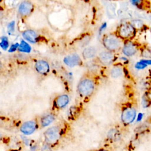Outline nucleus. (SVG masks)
<instances>
[{
  "mask_svg": "<svg viewBox=\"0 0 151 151\" xmlns=\"http://www.w3.org/2000/svg\"><path fill=\"white\" fill-rule=\"evenodd\" d=\"M90 151H110L109 149H104V148H101V149H94V150H92Z\"/></svg>",
  "mask_w": 151,
  "mask_h": 151,
  "instance_id": "27",
  "label": "nucleus"
},
{
  "mask_svg": "<svg viewBox=\"0 0 151 151\" xmlns=\"http://www.w3.org/2000/svg\"><path fill=\"white\" fill-rule=\"evenodd\" d=\"M124 71L122 65H114L110 71L111 77L113 78H117L122 77L124 75Z\"/></svg>",
  "mask_w": 151,
  "mask_h": 151,
  "instance_id": "12",
  "label": "nucleus"
},
{
  "mask_svg": "<svg viewBox=\"0 0 151 151\" xmlns=\"http://www.w3.org/2000/svg\"><path fill=\"white\" fill-rule=\"evenodd\" d=\"M55 118L54 116L52 114H47L44 116L41 120V124L42 127H47L50 125L54 120Z\"/></svg>",
  "mask_w": 151,
  "mask_h": 151,
  "instance_id": "17",
  "label": "nucleus"
},
{
  "mask_svg": "<svg viewBox=\"0 0 151 151\" xmlns=\"http://www.w3.org/2000/svg\"><path fill=\"white\" fill-rule=\"evenodd\" d=\"M147 66V65H146V64L143 63V62H142L141 61L137 62L136 64H135V67L139 70H142L143 69L145 68H146Z\"/></svg>",
  "mask_w": 151,
  "mask_h": 151,
  "instance_id": "24",
  "label": "nucleus"
},
{
  "mask_svg": "<svg viewBox=\"0 0 151 151\" xmlns=\"http://www.w3.org/2000/svg\"><path fill=\"white\" fill-rule=\"evenodd\" d=\"M97 54V50L94 47H88L84 49L82 55L86 60H89L94 58Z\"/></svg>",
  "mask_w": 151,
  "mask_h": 151,
  "instance_id": "13",
  "label": "nucleus"
},
{
  "mask_svg": "<svg viewBox=\"0 0 151 151\" xmlns=\"http://www.w3.org/2000/svg\"><path fill=\"white\" fill-rule=\"evenodd\" d=\"M61 136V131L58 126H52L48 128L44 133L45 143L51 147L58 143Z\"/></svg>",
  "mask_w": 151,
  "mask_h": 151,
  "instance_id": "4",
  "label": "nucleus"
},
{
  "mask_svg": "<svg viewBox=\"0 0 151 151\" xmlns=\"http://www.w3.org/2000/svg\"><path fill=\"white\" fill-rule=\"evenodd\" d=\"M120 134L119 133V130L116 128L110 129L108 132V137L110 140L117 139L120 137Z\"/></svg>",
  "mask_w": 151,
  "mask_h": 151,
  "instance_id": "19",
  "label": "nucleus"
},
{
  "mask_svg": "<svg viewBox=\"0 0 151 151\" xmlns=\"http://www.w3.org/2000/svg\"><path fill=\"white\" fill-rule=\"evenodd\" d=\"M69 102V97L66 94H63L57 97L55 100V104L58 108H63Z\"/></svg>",
  "mask_w": 151,
  "mask_h": 151,
  "instance_id": "15",
  "label": "nucleus"
},
{
  "mask_svg": "<svg viewBox=\"0 0 151 151\" xmlns=\"http://www.w3.org/2000/svg\"><path fill=\"white\" fill-rule=\"evenodd\" d=\"M140 47L137 42L133 41V40H130L124 42L121 51L124 56L130 57L136 54L137 52L140 50Z\"/></svg>",
  "mask_w": 151,
  "mask_h": 151,
  "instance_id": "6",
  "label": "nucleus"
},
{
  "mask_svg": "<svg viewBox=\"0 0 151 151\" xmlns=\"http://www.w3.org/2000/svg\"><path fill=\"white\" fill-rule=\"evenodd\" d=\"M14 30H15V21H12L11 22H9V24L8 25L7 31L9 35H11L14 33Z\"/></svg>",
  "mask_w": 151,
  "mask_h": 151,
  "instance_id": "23",
  "label": "nucleus"
},
{
  "mask_svg": "<svg viewBox=\"0 0 151 151\" xmlns=\"http://www.w3.org/2000/svg\"><path fill=\"white\" fill-rule=\"evenodd\" d=\"M140 55L146 60H151V47L147 45L141 46L140 48Z\"/></svg>",
  "mask_w": 151,
  "mask_h": 151,
  "instance_id": "16",
  "label": "nucleus"
},
{
  "mask_svg": "<svg viewBox=\"0 0 151 151\" xmlns=\"http://www.w3.org/2000/svg\"><path fill=\"white\" fill-rule=\"evenodd\" d=\"M0 67H1V63H0Z\"/></svg>",
  "mask_w": 151,
  "mask_h": 151,
  "instance_id": "30",
  "label": "nucleus"
},
{
  "mask_svg": "<svg viewBox=\"0 0 151 151\" xmlns=\"http://www.w3.org/2000/svg\"><path fill=\"white\" fill-rule=\"evenodd\" d=\"M136 115L137 109L135 106L132 103L126 104L122 109L121 121L124 125L128 126L134 122Z\"/></svg>",
  "mask_w": 151,
  "mask_h": 151,
  "instance_id": "3",
  "label": "nucleus"
},
{
  "mask_svg": "<svg viewBox=\"0 0 151 151\" xmlns=\"http://www.w3.org/2000/svg\"><path fill=\"white\" fill-rule=\"evenodd\" d=\"M114 32L124 42L133 40L136 37L137 31L130 22H123L120 23L116 28Z\"/></svg>",
  "mask_w": 151,
  "mask_h": 151,
  "instance_id": "2",
  "label": "nucleus"
},
{
  "mask_svg": "<svg viewBox=\"0 0 151 151\" xmlns=\"http://www.w3.org/2000/svg\"><path fill=\"white\" fill-rule=\"evenodd\" d=\"M99 62L104 66L112 65L117 59L116 53L107 50L101 51L98 55Z\"/></svg>",
  "mask_w": 151,
  "mask_h": 151,
  "instance_id": "7",
  "label": "nucleus"
},
{
  "mask_svg": "<svg viewBox=\"0 0 151 151\" xmlns=\"http://www.w3.org/2000/svg\"><path fill=\"white\" fill-rule=\"evenodd\" d=\"M151 94L148 92H146L143 94L142 98V105L144 107H147L151 104Z\"/></svg>",
  "mask_w": 151,
  "mask_h": 151,
  "instance_id": "18",
  "label": "nucleus"
},
{
  "mask_svg": "<svg viewBox=\"0 0 151 151\" xmlns=\"http://www.w3.org/2000/svg\"><path fill=\"white\" fill-rule=\"evenodd\" d=\"M33 9L32 3L29 1H23L21 3L18 8L19 14L22 16H27L31 12Z\"/></svg>",
  "mask_w": 151,
  "mask_h": 151,
  "instance_id": "10",
  "label": "nucleus"
},
{
  "mask_svg": "<svg viewBox=\"0 0 151 151\" xmlns=\"http://www.w3.org/2000/svg\"><path fill=\"white\" fill-rule=\"evenodd\" d=\"M18 50L21 52H29L31 50V48L29 46V45L25 41L22 40L21 41V44L19 45Z\"/></svg>",
  "mask_w": 151,
  "mask_h": 151,
  "instance_id": "20",
  "label": "nucleus"
},
{
  "mask_svg": "<svg viewBox=\"0 0 151 151\" xmlns=\"http://www.w3.org/2000/svg\"><path fill=\"white\" fill-rule=\"evenodd\" d=\"M96 84L94 81L90 78H84L78 83L77 89L78 93L83 97H89L93 94L95 90Z\"/></svg>",
  "mask_w": 151,
  "mask_h": 151,
  "instance_id": "5",
  "label": "nucleus"
},
{
  "mask_svg": "<svg viewBox=\"0 0 151 151\" xmlns=\"http://www.w3.org/2000/svg\"><path fill=\"white\" fill-rule=\"evenodd\" d=\"M102 44L106 50L114 53L122 50L124 41L114 32H109L103 35Z\"/></svg>",
  "mask_w": 151,
  "mask_h": 151,
  "instance_id": "1",
  "label": "nucleus"
},
{
  "mask_svg": "<svg viewBox=\"0 0 151 151\" xmlns=\"http://www.w3.org/2000/svg\"><path fill=\"white\" fill-rule=\"evenodd\" d=\"M106 27V24L104 23L102 25V26L101 27V28H100V31H102L103 29H104V28Z\"/></svg>",
  "mask_w": 151,
  "mask_h": 151,
  "instance_id": "28",
  "label": "nucleus"
},
{
  "mask_svg": "<svg viewBox=\"0 0 151 151\" xmlns=\"http://www.w3.org/2000/svg\"><path fill=\"white\" fill-rule=\"evenodd\" d=\"M23 37L31 43H35L38 39L37 34L32 30H26L22 34Z\"/></svg>",
  "mask_w": 151,
  "mask_h": 151,
  "instance_id": "14",
  "label": "nucleus"
},
{
  "mask_svg": "<svg viewBox=\"0 0 151 151\" xmlns=\"http://www.w3.org/2000/svg\"><path fill=\"white\" fill-rule=\"evenodd\" d=\"M19 45L18 43H15V44H12V45L11 46V47L9 48L8 51L10 52L15 51L17 50V49L18 48Z\"/></svg>",
  "mask_w": 151,
  "mask_h": 151,
  "instance_id": "25",
  "label": "nucleus"
},
{
  "mask_svg": "<svg viewBox=\"0 0 151 151\" xmlns=\"http://www.w3.org/2000/svg\"><path fill=\"white\" fill-rule=\"evenodd\" d=\"M130 22L132 24V25L134 27V28L136 29V31L143 28V27L145 25L143 22H142V21L140 19H133Z\"/></svg>",
  "mask_w": 151,
  "mask_h": 151,
  "instance_id": "21",
  "label": "nucleus"
},
{
  "mask_svg": "<svg viewBox=\"0 0 151 151\" xmlns=\"http://www.w3.org/2000/svg\"><path fill=\"white\" fill-rule=\"evenodd\" d=\"M37 127L36 122L34 120H29L22 124L20 127V131L25 135H29L36 130Z\"/></svg>",
  "mask_w": 151,
  "mask_h": 151,
  "instance_id": "8",
  "label": "nucleus"
},
{
  "mask_svg": "<svg viewBox=\"0 0 151 151\" xmlns=\"http://www.w3.org/2000/svg\"><path fill=\"white\" fill-rule=\"evenodd\" d=\"M143 63L146 64V65H151V60H146V59H142L140 60Z\"/></svg>",
  "mask_w": 151,
  "mask_h": 151,
  "instance_id": "26",
  "label": "nucleus"
},
{
  "mask_svg": "<svg viewBox=\"0 0 151 151\" xmlns=\"http://www.w3.org/2000/svg\"><path fill=\"white\" fill-rule=\"evenodd\" d=\"M35 68L38 73L41 74H45L48 73L50 70V66L46 61L40 60L35 63Z\"/></svg>",
  "mask_w": 151,
  "mask_h": 151,
  "instance_id": "11",
  "label": "nucleus"
},
{
  "mask_svg": "<svg viewBox=\"0 0 151 151\" xmlns=\"http://www.w3.org/2000/svg\"><path fill=\"white\" fill-rule=\"evenodd\" d=\"M8 45H9V43H8V38L6 37H2L1 38V41L0 42V46L1 47L5 50L8 48Z\"/></svg>",
  "mask_w": 151,
  "mask_h": 151,
  "instance_id": "22",
  "label": "nucleus"
},
{
  "mask_svg": "<svg viewBox=\"0 0 151 151\" xmlns=\"http://www.w3.org/2000/svg\"><path fill=\"white\" fill-rule=\"evenodd\" d=\"M1 138H2V135H1V134L0 133V140L1 139Z\"/></svg>",
  "mask_w": 151,
  "mask_h": 151,
  "instance_id": "29",
  "label": "nucleus"
},
{
  "mask_svg": "<svg viewBox=\"0 0 151 151\" xmlns=\"http://www.w3.org/2000/svg\"><path fill=\"white\" fill-rule=\"evenodd\" d=\"M63 61L67 65L73 67L79 65L81 63V60L78 54H73L68 56H66L64 58Z\"/></svg>",
  "mask_w": 151,
  "mask_h": 151,
  "instance_id": "9",
  "label": "nucleus"
}]
</instances>
